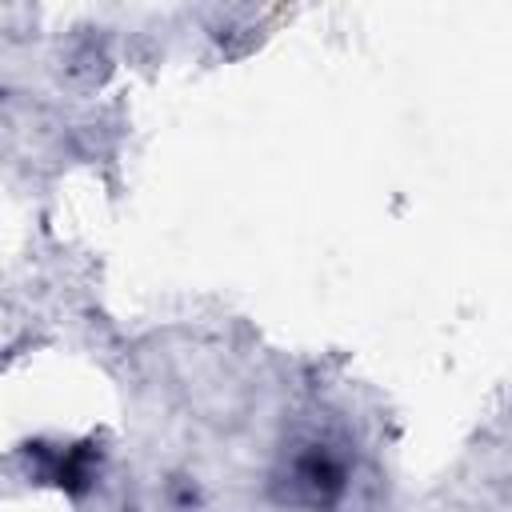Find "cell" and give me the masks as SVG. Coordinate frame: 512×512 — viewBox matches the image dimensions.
<instances>
[{"mask_svg":"<svg viewBox=\"0 0 512 512\" xmlns=\"http://www.w3.org/2000/svg\"><path fill=\"white\" fill-rule=\"evenodd\" d=\"M284 496L304 508H324L344 492V460L324 444H304L284 468Z\"/></svg>","mask_w":512,"mask_h":512,"instance_id":"1","label":"cell"}]
</instances>
